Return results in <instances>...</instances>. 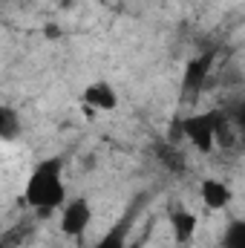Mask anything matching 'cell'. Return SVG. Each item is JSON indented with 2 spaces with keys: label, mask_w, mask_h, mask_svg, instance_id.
Segmentation results:
<instances>
[{
  "label": "cell",
  "mask_w": 245,
  "mask_h": 248,
  "mask_svg": "<svg viewBox=\"0 0 245 248\" xmlns=\"http://www.w3.org/2000/svg\"><path fill=\"white\" fill-rule=\"evenodd\" d=\"M23 202L38 214H49V211L66 205L63 156H46L32 165L26 185H23Z\"/></svg>",
  "instance_id": "1"
},
{
  "label": "cell",
  "mask_w": 245,
  "mask_h": 248,
  "mask_svg": "<svg viewBox=\"0 0 245 248\" xmlns=\"http://www.w3.org/2000/svg\"><path fill=\"white\" fill-rule=\"evenodd\" d=\"M219 127H222V110H208V113H193L182 119V133L184 139L199 150V153H211L219 141Z\"/></svg>",
  "instance_id": "2"
},
{
  "label": "cell",
  "mask_w": 245,
  "mask_h": 248,
  "mask_svg": "<svg viewBox=\"0 0 245 248\" xmlns=\"http://www.w3.org/2000/svg\"><path fill=\"white\" fill-rule=\"evenodd\" d=\"M119 107V93L107 78H95L81 93V110L87 119H95L98 113H113Z\"/></svg>",
  "instance_id": "3"
},
{
  "label": "cell",
  "mask_w": 245,
  "mask_h": 248,
  "mask_svg": "<svg viewBox=\"0 0 245 248\" xmlns=\"http://www.w3.org/2000/svg\"><path fill=\"white\" fill-rule=\"evenodd\" d=\"M92 222V205L87 196H75L61 208V234L69 240H81Z\"/></svg>",
  "instance_id": "4"
},
{
  "label": "cell",
  "mask_w": 245,
  "mask_h": 248,
  "mask_svg": "<svg viewBox=\"0 0 245 248\" xmlns=\"http://www.w3.org/2000/svg\"><path fill=\"white\" fill-rule=\"evenodd\" d=\"M211 63H214V55H211V52H202V55H196L193 61L184 63L182 98H184V95H196V93L202 90V84H205V78H208V69H211Z\"/></svg>",
  "instance_id": "5"
},
{
  "label": "cell",
  "mask_w": 245,
  "mask_h": 248,
  "mask_svg": "<svg viewBox=\"0 0 245 248\" xmlns=\"http://www.w3.org/2000/svg\"><path fill=\"white\" fill-rule=\"evenodd\" d=\"M199 199H202V205H205L208 211H225V208L231 205L234 193H231V187L225 185L222 179L208 176V179H202V185H199Z\"/></svg>",
  "instance_id": "6"
},
{
  "label": "cell",
  "mask_w": 245,
  "mask_h": 248,
  "mask_svg": "<svg viewBox=\"0 0 245 248\" xmlns=\"http://www.w3.org/2000/svg\"><path fill=\"white\" fill-rule=\"evenodd\" d=\"M196 228H199V217H196V214H190V211H184V208L170 211V231H173L176 246H187V243H193Z\"/></svg>",
  "instance_id": "7"
},
{
  "label": "cell",
  "mask_w": 245,
  "mask_h": 248,
  "mask_svg": "<svg viewBox=\"0 0 245 248\" xmlns=\"http://www.w3.org/2000/svg\"><path fill=\"white\" fill-rule=\"evenodd\" d=\"M133 214H136V208H130L127 214H124L122 219L95 243L92 248H127V237H130V225H133Z\"/></svg>",
  "instance_id": "8"
},
{
  "label": "cell",
  "mask_w": 245,
  "mask_h": 248,
  "mask_svg": "<svg viewBox=\"0 0 245 248\" xmlns=\"http://www.w3.org/2000/svg\"><path fill=\"white\" fill-rule=\"evenodd\" d=\"M20 130H23V124H20V116H17V110L15 107H9V104H3L0 107V141H15L17 136H20Z\"/></svg>",
  "instance_id": "9"
},
{
  "label": "cell",
  "mask_w": 245,
  "mask_h": 248,
  "mask_svg": "<svg viewBox=\"0 0 245 248\" xmlns=\"http://www.w3.org/2000/svg\"><path fill=\"white\" fill-rule=\"evenodd\" d=\"M222 248H245V219H231L228 228L222 231Z\"/></svg>",
  "instance_id": "10"
},
{
  "label": "cell",
  "mask_w": 245,
  "mask_h": 248,
  "mask_svg": "<svg viewBox=\"0 0 245 248\" xmlns=\"http://www.w3.org/2000/svg\"><path fill=\"white\" fill-rule=\"evenodd\" d=\"M44 35H46L49 41H55V38H61V32H58V26H55V23H49V26H44Z\"/></svg>",
  "instance_id": "11"
},
{
  "label": "cell",
  "mask_w": 245,
  "mask_h": 248,
  "mask_svg": "<svg viewBox=\"0 0 245 248\" xmlns=\"http://www.w3.org/2000/svg\"><path fill=\"white\" fill-rule=\"evenodd\" d=\"M176 248H190V243H187V246H176Z\"/></svg>",
  "instance_id": "12"
},
{
  "label": "cell",
  "mask_w": 245,
  "mask_h": 248,
  "mask_svg": "<svg viewBox=\"0 0 245 248\" xmlns=\"http://www.w3.org/2000/svg\"><path fill=\"white\" fill-rule=\"evenodd\" d=\"M243 98H245V95H243Z\"/></svg>",
  "instance_id": "13"
}]
</instances>
